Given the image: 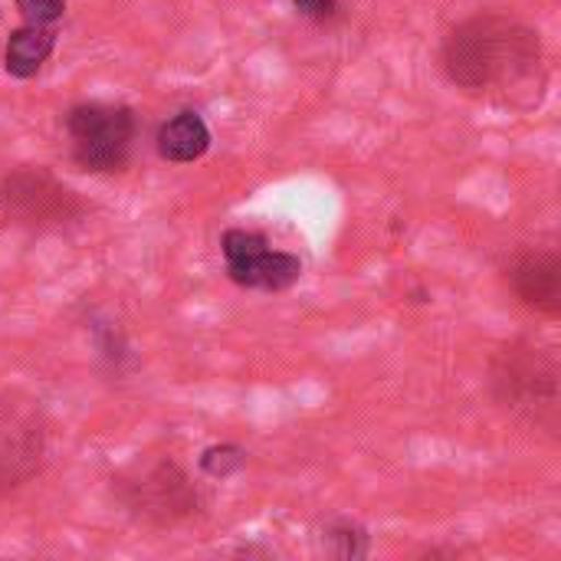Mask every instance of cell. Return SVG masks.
I'll return each mask as SVG.
<instances>
[{"label": "cell", "mask_w": 561, "mask_h": 561, "mask_svg": "<svg viewBox=\"0 0 561 561\" xmlns=\"http://www.w3.org/2000/svg\"><path fill=\"white\" fill-rule=\"evenodd\" d=\"M66 128L72 138V158L79 168L105 174L122 171L135 141V115L125 105L85 102L66 115Z\"/></svg>", "instance_id": "obj_3"}, {"label": "cell", "mask_w": 561, "mask_h": 561, "mask_svg": "<svg viewBox=\"0 0 561 561\" xmlns=\"http://www.w3.org/2000/svg\"><path fill=\"white\" fill-rule=\"evenodd\" d=\"M210 148V128L197 112H178L158 131V154L171 164H191Z\"/></svg>", "instance_id": "obj_8"}, {"label": "cell", "mask_w": 561, "mask_h": 561, "mask_svg": "<svg viewBox=\"0 0 561 561\" xmlns=\"http://www.w3.org/2000/svg\"><path fill=\"white\" fill-rule=\"evenodd\" d=\"M444 69L450 82L470 95L533 105L542 92V43L539 33L519 20L483 13L447 36Z\"/></svg>", "instance_id": "obj_1"}, {"label": "cell", "mask_w": 561, "mask_h": 561, "mask_svg": "<svg viewBox=\"0 0 561 561\" xmlns=\"http://www.w3.org/2000/svg\"><path fill=\"white\" fill-rule=\"evenodd\" d=\"M220 247H224L227 266H237V263H247V260L260 256L263 250H270V240L253 230H227Z\"/></svg>", "instance_id": "obj_10"}, {"label": "cell", "mask_w": 561, "mask_h": 561, "mask_svg": "<svg viewBox=\"0 0 561 561\" xmlns=\"http://www.w3.org/2000/svg\"><path fill=\"white\" fill-rule=\"evenodd\" d=\"M296 3V10L302 13V16H309V20H329V16H335V0H293Z\"/></svg>", "instance_id": "obj_14"}, {"label": "cell", "mask_w": 561, "mask_h": 561, "mask_svg": "<svg viewBox=\"0 0 561 561\" xmlns=\"http://www.w3.org/2000/svg\"><path fill=\"white\" fill-rule=\"evenodd\" d=\"M368 552V536L358 526H339L329 533V556L335 559H362Z\"/></svg>", "instance_id": "obj_12"}, {"label": "cell", "mask_w": 561, "mask_h": 561, "mask_svg": "<svg viewBox=\"0 0 561 561\" xmlns=\"http://www.w3.org/2000/svg\"><path fill=\"white\" fill-rule=\"evenodd\" d=\"M56 46V33L46 30V26H33L26 23L23 30H16L7 43V72L16 76V79H30L36 76V69L46 62V56L53 53Z\"/></svg>", "instance_id": "obj_9"}, {"label": "cell", "mask_w": 561, "mask_h": 561, "mask_svg": "<svg viewBox=\"0 0 561 561\" xmlns=\"http://www.w3.org/2000/svg\"><path fill=\"white\" fill-rule=\"evenodd\" d=\"M230 279L237 286L247 289H263V293H283L289 289L299 276H302V263L293 253H279V250H263L260 256L227 266Z\"/></svg>", "instance_id": "obj_7"}, {"label": "cell", "mask_w": 561, "mask_h": 561, "mask_svg": "<svg viewBox=\"0 0 561 561\" xmlns=\"http://www.w3.org/2000/svg\"><path fill=\"white\" fill-rule=\"evenodd\" d=\"M20 13L26 16V23L33 26H49L62 16L66 10V0H16Z\"/></svg>", "instance_id": "obj_13"}, {"label": "cell", "mask_w": 561, "mask_h": 561, "mask_svg": "<svg viewBox=\"0 0 561 561\" xmlns=\"http://www.w3.org/2000/svg\"><path fill=\"white\" fill-rule=\"evenodd\" d=\"M496 398L536 421H556L559 414V368L556 362L529 345H510L493 362Z\"/></svg>", "instance_id": "obj_2"}, {"label": "cell", "mask_w": 561, "mask_h": 561, "mask_svg": "<svg viewBox=\"0 0 561 561\" xmlns=\"http://www.w3.org/2000/svg\"><path fill=\"white\" fill-rule=\"evenodd\" d=\"M135 506H141V516L148 519L174 523L178 516L194 510V493L178 467L161 463L148 477H141V483H135Z\"/></svg>", "instance_id": "obj_6"}, {"label": "cell", "mask_w": 561, "mask_h": 561, "mask_svg": "<svg viewBox=\"0 0 561 561\" xmlns=\"http://www.w3.org/2000/svg\"><path fill=\"white\" fill-rule=\"evenodd\" d=\"M506 283L516 293V299L536 312L556 316L561 309V263L552 250L519 253L506 266Z\"/></svg>", "instance_id": "obj_4"}, {"label": "cell", "mask_w": 561, "mask_h": 561, "mask_svg": "<svg viewBox=\"0 0 561 561\" xmlns=\"http://www.w3.org/2000/svg\"><path fill=\"white\" fill-rule=\"evenodd\" d=\"M243 463H247V450H240V447H233V444L210 447V450H204V457H201V470H204L207 477H217V480L233 477Z\"/></svg>", "instance_id": "obj_11"}, {"label": "cell", "mask_w": 561, "mask_h": 561, "mask_svg": "<svg viewBox=\"0 0 561 561\" xmlns=\"http://www.w3.org/2000/svg\"><path fill=\"white\" fill-rule=\"evenodd\" d=\"M69 201V191L53 184L46 174H13L0 184V220L10 224H36L46 217H59Z\"/></svg>", "instance_id": "obj_5"}]
</instances>
